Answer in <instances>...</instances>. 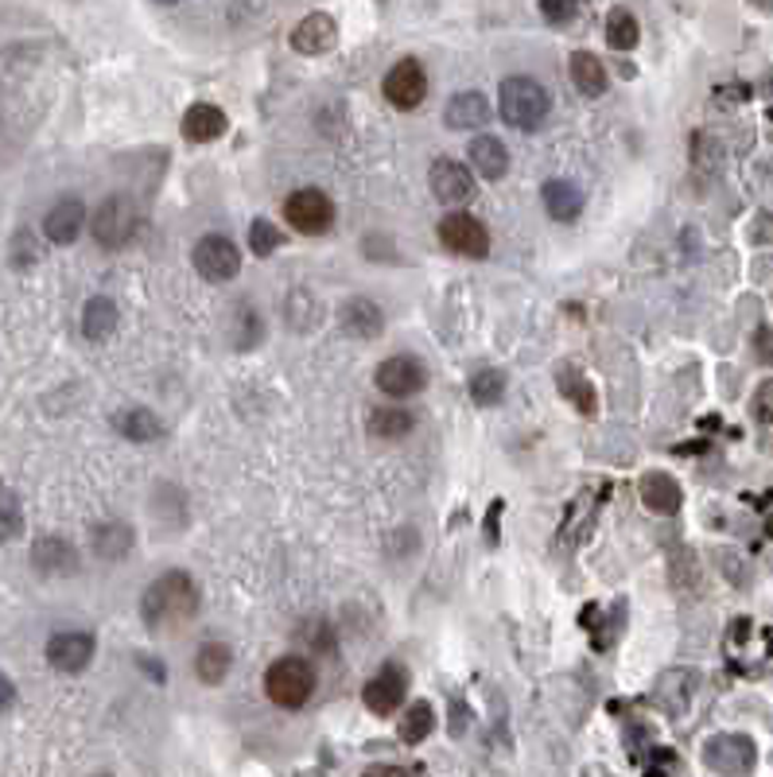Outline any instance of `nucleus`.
Masks as SVG:
<instances>
[{
	"label": "nucleus",
	"instance_id": "3",
	"mask_svg": "<svg viewBox=\"0 0 773 777\" xmlns=\"http://www.w3.org/2000/svg\"><path fill=\"white\" fill-rule=\"evenodd\" d=\"M265 692L276 707H303L315 692V669L303 657H280L268 665Z\"/></svg>",
	"mask_w": 773,
	"mask_h": 777
},
{
	"label": "nucleus",
	"instance_id": "25",
	"mask_svg": "<svg viewBox=\"0 0 773 777\" xmlns=\"http://www.w3.org/2000/svg\"><path fill=\"white\" fill-rule=\"evenodd\" d=\"M133 529L121 525V521H106V525L94 529V553H98V560H121V556L133 553Z\"/></svg>",
	"mask_w": 773,
	"mask_h": 777
},
{
	"label": "nucleus",
	"instance_id": "31",
	"mask_svg": "<svg viewBox=\"0 0 773 777\" xmlns=\"http://www.w3.org/2000/svg\"><path fill=\"white\" fill-rule=\"evenodd\" d=\"M432 727H436V712H432V704H412L409 712H404V719H400V739L404 742H424L427 734H432Z\"/></svg>",
	"mask_w": 773,
	"mask_h": 777
},
{
	"label": "nucleus",
	"instance_id": "16",
	"mask_svg": "<svg viewBox=\"0 0 773 777\" xmlns=\"http://www.w3.org/2000/svg\"><path fill=\"white\" fill-rule=\"evenodd\" d=\"M82 226H86V206H82L78 198H63V203H55L51 210H47V218H44L47 242H55V245H71L74 238L82 233Z\"/></svg>",
	"mask_w": 773,
	"mask_h": 777
},
{
	"label": "nucleus",
	"instance_id": "37",
	"mask_svg": "<svg viewBox=\"0 0 773 777\" xmlns=\"http://www.w3.org/2000/svg\"><path fill=\"white\" fill-rule=\"evenodd\" d=\"M754 412H758V421L773 424V377L754 393Z\"/></svg>",
	"mask_w": 773,
	"mask_h": 777
},
{
	"label": "nucleus",
	"instance_id": "11",
	"mask_svg": "<svg viewBox=\"0 0 773 777\" xmlns=\"http://www.w3.org/2000/svg\"><path fill=\"white\" fill-rule=\"evenodd\" d=\"M404 689H409V677H404V669H400V665H385L377 677L365 680L362 700H365V707H370L374 715H392L400 704H404Z\"/></svg>",
	"mask_w": 773,
	"mask_h": 777
},
{
	"label": "nucleus",
	"instance_id": "10",
	"mask_svg": "<svg viewBox=\"0 0 773 777\" xmlns=\"http://www.w3.org/2000/svg\"><path fill=\"white\" fill-rule=\"evenodd\" d=\"M385 98L397 109H416L427 98V74L416 59H400L389 74H385Z\"/></svg>",
	"mask_w": 773,
	"mask_h": 777
},
{
	"label": "nucleus",
	"instance_id": "26",
	"mask_svg": "<svg viewBox=\"0 0 773 777\" xmlns=\"http://www.w3.org/2000/svg\"><path fill=\"white\" fill-rule=\"evenodd\" d=\"M113 428L121 432L125 439H133V444H152V439L164 436L160 416H156V412H148V409H125L113 421Z\"/></svg>",
	"mask_w": 773,
	"mask_h": 777
},
{
	"label": "nucleus",
	"instance_id": "40",
	"mask_svg": "<svg viewBox=\"0 0 773 777\" xmlns=\"http://www.w3.org/2000/svg\"><path fill=\"white\" fill-rule=\"evenodd\" d=\"M645 769L649 774H668V769H680V766H676V758H653Z\"/></svg>",
	"mask_w": 773,
	"mask_h": 777
},
{
	"label": "nucleus",
	"instance_id": "19",
	"mask_svg": "<svg viewBox=\"0 0 773 777\" xmlns=\"http://www.w3.org/2000/svg\"><path fill=\"white\" fill-rule=\"evenodd\" d=\"M447 129H482L490 121V101L482 98L479 89H462V94H455L451 106H447L444 113Z\"/></svg>",
	"mask_w": 773,
	"mask_h": 777
},
{
	"label": "nucleus",
	"instance_id": "27",
	"mask_svg": "<svg viewBox=\"0 0 773 777\" xmlns=\"http://www.w3.org/2000/svg\"><path fill=\"white\" fill-rule=\"evenodd\" d=\"M195 672H198V680H203V684H222L226 672H230V645H222V642L198 645Z\"/></svg>",
	"mask_w": 773,
	"mask_h": 777
},
{
	"label": "nucleus",
	"instance_id": "28",
	"mask_svg": "<svg viewBox=\"0 0 773 777\" xmlns=\"http://www.w3.org/2000/svg\"><path fill=\"white\" fill-rule=\"evenodd\" d=\"M412 412L404 409H374L370 412V421H365V428H370V436L374 439H400L412 432Z\"/></svg>",
	"mask_w": 773,
	"mask_h": 777
},
{
	"label": "nucleus",
	"instance_id": "8",
	"mask_svg": "<svg viewBox=\"0 0 773 777\" xmlns=\"http://www.w3.org/2000/svg\"><path fill=\"white\" fill-rule=\"evenodd\" d=\"M427 187H432V195L439 198V203H447V206H462V203H471L474 198V175H471V168L467 163H459V160H436L432 163V171H427Z\"/></svg>",
	"mask_w": 773,
	"mask_h": 777
},
{
	"label": "nucleus",
	"instance_id": "7",
	"mask_svg": "<svg viewBox=\"0 0 773 777\" xmlns=\"http://www.w3.org/2000/svg\"><path fill=\"white\" fill-rule=\"evenodd\" d=\"M195 268L203 272L210 284H222V280H233L241 268V253L230 238L222 233H206L203 242L195 245Z\"/></svg>",
	"mask_w": 773,
	"mask_h": 777
},
{
	"label": "nucleus",
	"instance_id": "15",
	"mask_svg": "<svg viewBox=\"0 0 773 777\" xmlns=\"http://www.w3.org/2000/svg\"><path fill=\"white\" fill-rule=\"evenodd\" d=\"M338 39V27L327 12H312V16H303L292 32V47L300 54H327Z\"/></svg>",
	"mask_w": 773,
	"mask_h": 777
},
{
	"label": "nucleus",
	"instance_id": "22",
	"mask_svg": "<svg viewBox=\"0 0 773 777\" xmlns=\"http://www.w3.org/2000/svg\"><path fill=\"white\" fill-rule=\"evenodd\" d=\"M544 210H548L556 222H576L579 210H583V191L568 179H548L544 183Z\"/></svg>",
	"mask_w": 773,
	"mask_h": 777
},
{
	"label": "nucleus",
	"instance_id": "39",
	"mask_svg": "<svg viewBox=\"0 0 773 777\" xmlns=\"http://www.w3.org/2000/svg\"><path fill=\"white\" fill-rule=\"evenodd\" d=\"M758 357H762V362L773 357V331H758Z\"/></svg>",
	"mask_w": 773,
	"mask_h": 777
},
{
	"label": "nucleus",
	"instance_id": "32",
	"mask_svg": "<svg viewBox=\"0 0 773 777\" xmlns=\"http://www.w3.org/2000/svg\"><path fill=\"white\" fill-rule=\"evenodd\" d=\"M24 533V510H20L16 490L0 483V541H16Z\"/></svg>",
	"mask_w": 773,
	"mask_h": 777
},
{
	"label": "nucleus",
	"instance_id": "9",
	"mask_svg": "<svg viewBox=\"0 0 773 777\" xmlns=\"http://www.w3.org/2000/svg\"><path fill=\"white\" fill-rule=\"evenodd\" d=\"M424 385H427V369L420 357L397 354V357H385L382 366H377V389L389 397H416Z\"/></svg>",
	"mask_w": 773,
	"mask_h": 777
},
{
	"label": "nucleus",
	"instance_id": "13",
	"mask_svg": "<svg viewBox=\"0 0 773 777\" xmlns=\"http://www.w3.org/2000/svg\"><path fill=\"white\" fill-rule=\"evenodd\" d=\"M94 657V638L82 634V630H63L47 642V661L59 672H82Z\"/></svg>",
	"mask_w": 773,
	"mask_h": 777
},
{
	"label": "nucleus",
	"instance_id": "4",
	"mask_svg": "<svg viewBox=\"0 0 773 777\" xmlns=\"http://www.w3.org/2000/svg\"><path fill=\"white\" fill-rule=\"evenodd\" d=\"M89 230H94V242L101 250H125L136 238V230H141V210H136V203L129 195H109L98 206Z\"/></svg>",
	"mask_w": 773,
	"mask_h": 777
},
{
	"label": "nucleus",
	"instance_id": "12",
	"mask_svg": "<svg viewBox=\"0 0 773 777\" xmlns=\"http://www.w3.org/2000/svg\"><path fill=\"white\" fill-rule=\"evenodd\" d=\"M703 762L715 774H747L754 766V742L747 734H720V739L708 742L703 751Z\"/></svg>",
	"mask_w": 773,
	"mask_h": 777
},
{
	"label": "nucleus",
	"instance_id": "33",
	"mask_svg": "<svg viewBox=\"0 0 773 777\" xmlns=\"http://www.w3.org/2000/svg\"><path fill=\"white\" fill-rule=\"evenodd\" d=\"M502 393H506V377L498 369H482V374L471 377V401L490 409V404H498Z\"/></svg>",
	"mask_w": 773,
	"mask_h": 777
},
{
	"label": "nucleus",
	"instance_id": "30",
	"mask_svg": "<svg viewBox=\"0 0 773 777\" xmlns=\"http://www.w3.org/2000/svg\"><path fill=\"white\" fill-rule=\"evenodd\" d=\"M641 39V27H638V16L626 9H614L611 16H606V44L614 47V51H633Z\"/></svg>",
	"mask_w": 773,
	"mask_h": 777
},
{
	"label": "nucleus",
	"instance_id": "34",
	"mask_svg": "<svg viewBox=\"0 0 773 777\" xmlns=\"http://www.w3.org/2000/svg\"><path fill=\"white\" fill-rule=\"evenodd\" d=\"M285 242V233L276 230L268 218H253L250 226V250L257 253V257H268V253H276V245Z\"/></svg>",
	"mask_w": 773,
	"mask_h": 777
},
{
	"label": "nucleus",
	"instance_id": "42",
	"mask_svg": "<svg viewBox=\"0 0 773 777\" xmlns=\"http://www.w3.org/2000/svg\"><path fill=\"white\" fill-rule=\"evenodd\" d=\"M758 9H765V12H773V0H754Z\"/></svg>",
	"mask_w": 773,
	"mask_h": 777
},
{
	"label": "nucleus",
	"instance_id": "38",
	"mask_svg": "<svg viewBox=\"0 0 773 777\" xmlns=\"http://www.w3.org/2000/svg\"><path fill=\"white\" fill-rule=\"evenodd\" d=\"M12 704H16V684H12V680L0 672V715L9 712Z\"/></svg>",
	"mask_w": 773,
	"mask_h": 777
},
{
	"label": "nucleus",
	"instance_id": "14",
	"mask_svg": "<svg viewBox=\"0 0 773 777\" xmlns=\"http://www.w3.org/2000/svg\"><path fill=\"white\" fill-rule=\"evenodd\" d=\"M32 563L44 575H74L78 572V548L63 536H39L32 545Z\"/></svg>",
	"mask_w": 773,
	"mask_h": 777
},
{
	"label": "nucleus",
	"instance_id": "18",
	"mask_svg": "<svg viewBox=\"0 0 773 777\" xmlns=\"http://www.w3.org/2000/svg\"><path fill=\"white\" fill-rule=\"evenodd\" d=\"M338 319H342V331L354 335V339H377L385 327L382 307H377L374 300H362V295H358V300H347L342 312H338Z\"/></svg>",
	"mask_w": 773,
	"mask_h": 777
},
{
	"label": "nucleus",
	"instance_id": "35",
	"mask_svg": "<svg viewBox=\"0 0 773 777\" xmlns=\"http://www.w3.org/2000/svg\"><path fill=\"white\" fill-rule=\"evenodd\" d=\"M576 12H579V0H541V16L548 20V24H556V27L571 24Z\"/></svg>",
	"mask_w": 773,
	"mask_h": 777
},
{
	"label": "nucleus",
	"instance_id": "43",
	"mask_svg": "<svg viewBox=\"0 0 773 777\" xmlns=\"http://www.w3.org/2000/svg\"><path fill=\"white\" fill-rule=\"evenodd\" d=\"M160 4H179V0H160Z\"/></svg>",
	"mask_w": 773,
	"mask_h": 777
},
{
	"label": "nucleus",
	"instance_id": "20",
	"mask_svg": "<svg viewBox=\"0 0 773 777\" xmlns=\"http://www.w3.org/2000/svg\"><path fill=\"white\" fill-rule=\"evenodd\" d=\"M226 133V113L210 101H198L183 113V136L195 144H210Z\"/></svg>",
	"mask_w": 773,
	"mask_h": 777
},
{
	"label": "nucleus",
	"instance_id": "41",
	"mask_svg": "<svg viewBox=\"0 0 773 777\" xmlns=\"http://www.w3.org/2000/svg\"><path fill=\"white\" fill-rule=\"evenodd\" d=\"M365 774H382V777H389V774H409V769H404V766H370V769H365Z\"/></svg>",
	"mask_w": 773,
	"mask_h": 777
},
{
	"label": "nucleus",
	"instance_id": "6",
	"mask_svg": "<svg viewBox=\"0 0 773 777\" xmlns=\"http://www.w3.org/2000/svg\"><path fill=\"white\" fill-rule=\"evenodd\" d=\"M439 242L455 253V257H471L482 260L490 253V233L479 218L462 215V210H451L447 218H439Z\"/></svg>",
	"mask_w": 773,
	"mask_h": 777
},
{
	"label": "nucleus",
	"instance_id": "17",
	"mask_svg": "<svg viewBox=\"0 0 773 777\" xmlns=\"http://www.w3.org/2000/svg\"><path fill=\"white\" fill-rule=\"evenodd\" d=\"M641 501H645L653 513H661V518H673V513L680 510L685 494H680V486H676L673 474L649 471L645 478H641Z\"/></svg>",
	"mask_w": 773,
	"mask_h": 777
},
{
	"label": "nucleus",
	"instance_id": "21",
	"mask_svg": "<svg viewBox=\"0 0 773 777\" xmlns=\"http://www.w3.org/2000/svg\"><path fill=\"white\" fill-rule=\"evenodd\" d=\"M467 156H471V168L479 171L482 179H502L509 171V153L498 136H474Z\"/></svg>",
	"mask_w": 773,
	"mask_h": 777
},
{
	"label": "nucleus",
	"instance_id": "1",
	"mask_svg": "<svg viewBox=\"0 0 773 777\" xmlns=\"http://www.w3.org/2000/svg\"><path fill=\"white\" fill-rule=\"evenodd\" d=\"M198 610V587L188 572H164L160 580H152L141 599V615L152 630L171 622H188Z\"/></svg>",
	"mask_w": 773,
	"mask_h": 777
},
{
	"label": "nucleus",
	"instance_id": "2",
	"mask_svg": "<svg viewBox=\"0 0 773 777\" xmlns=\"http://www.w3.org/2000/svg\"><path fill=\"white\" fill-rule=\"evenodd\" d=\"M498 98H502L498 101L502 121L514 125V129H521V133H529V129L541 125L544 117H548V109H552L548 89H544L541 82L524 78V74H514V78L502 82Z\"/></svg>",
	"mask_w": 773,
	"mask_h": 777
},
{
	"label": "nucleus",
	"instance_id": "36",
	"mask_svg": "<svg viewBox=\"0 0 773 777\" xmlns=\"http://www.w3.org/2000/svg\"><path fill=\"white\" fill-rule=\"evenodd\" d=\"M36 257H39L36 238H32L27 230H20V233H16V242H12V265H16V268H27V265H36Z\"/></svg>",
	"mask_w": 773,
	"mask_h": 777
},
{
	"label": "nucleus",
	"instance_id": "5",
	"mask_svg": "<svg viewBox=\"0 0 773 777\" xmlns=\"http://www.w3.org/2000/svg\"><path fill=\"white\" fill-rule=\"evenodd\" d=\"M285 218L292 222L295 233H327L335 222V203L319 187H300L288 195Z\"/></svg>",
	"mask_w": 773,
	"mask_h": 777
},
{
	"label": "nucleus",
	"instance_id": "29",
	"mask_svg": "<svg viewBox=\"0 0 773 777\" xmlns=\"http://www.w3.org/2000/svg\"><path fill=\"white\" fill-rule=\"evenodd\" d=\"M556 385H560V393L568 397L571 404H576L583 416H595L599 409V397H595V385L587 381L583 374H576V369H560V377H556Z\"/></svg>",
	"mask_w": 773,
	"mask_h": 777
},
{
	"label": "nucleus",
	"instance_id": "23",
	"mask_svg": "<svg viewBox=\"0 0 773 777\" xmlns=\"http://www.w3.org/2000/svg\"><path fill=\"white\" fill-rule=\"evenodd\" d=\"M571 82H576L579 94H587V98H603L606 86H611V78H606V66L599 54L591 51H576L571 54Z\"/></svg>",
	"mask_w": 773,
	"mask_h": 777
},
{
	"label": "nucleus",
	"instance_id": "24",
	"mask_svg": "<svg viewBox=\"0 0 773 777\" xmlns=\"http://www.w3.org/2000/svg\"><path fill=\"white\" fill-rule=\"evenodd\" d=\"M113 331H117V304L106 300V295H94V300L82 307V335H86L89 342H106Z\"/></svg>",
	"mask_w": 773,
	"mask_h": 777
}]
</instances>
